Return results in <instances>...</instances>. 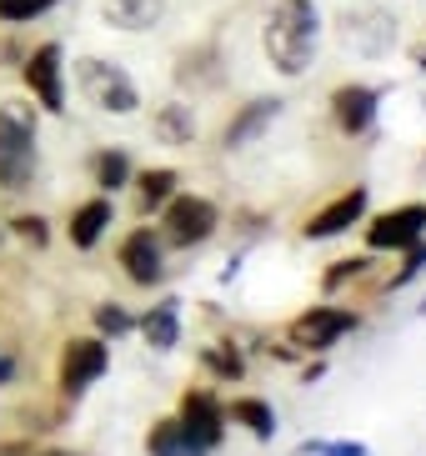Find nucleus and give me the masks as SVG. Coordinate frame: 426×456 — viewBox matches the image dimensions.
I'll use <instances>...</instances> for the list:
<instances>
[{"label": "nucleus", "instance_id": "obj_1", "mask_svg": "<svg viewBox=\"0 0 426 456\" xmlns=\"http://www.w3.org/2000/svg\"><path fill=\"white\" fill-rule=\"evenodd\" d=\"M316 30L321 15L311 0H281L266 20V55L281 76H301L316 55Z\"/></svg>", "mask_w": 426, "mask_h": 456}, {"label": "nucleus", "instance_id": "obj_2", "mask_svg": "<svg viewBox=\"0 0 426 456\" xmlns=\"http://www.w3.org/2000/svg\"><path fill=\"white\" fill-rule=\"evenodd\" d=\"M36 171V106L0 101V186L20 191Z\"/></svg>", "mask_w": 426, "mask_h": 456}, {"label": "nucleus", "instance_id": "obj_3", "mask_svg": "<svg viewBox=\"0 0 426 456\" xmlns=\"http://www.w3.org/2000/svg\"><path fill=\"white\" fill-rule=\"evenodd\" d=\"M80 91H86V101L91 106H101L106 116H131L135 106H141V95H135L131 76L120 66H111V61H80Z\"/></svg>", "mask_w": 426, "mask_h": 456}, {"label": "nucleus", "instance_id": "obj_4", "mask_svg": "<svg viewBox=\"0 0 426 456\" xmlns=\"http://www.w3.org/2000/svg\"><path fill=\"white\" fill-rule=\"evenodd\" d=\"M216 231V206L201 201V196H181V201H171V211H166V236H171L176 246H196L206 241Z\"/></svg>", "mask_w": 426, "mask_h": 456}, {"label": "nucleus", "instance_id": "obj_5", "mask_svg": "<svg viewBox=\"0 0 426 456\" xmlns=\"http://www.w3.org/2000/svg\"><path fill=\"white\" fill-rule=\"evenodd\" d=\"M422 226H426V206H401V211L376 216L366 241H372V251H397V246L422 241Z\"/></svg>", "mask_w": 426, "mask_h": 456}, {"label": "nucleus", "instance_id": "obj_6", "mask_svg": "<svg viewBox=\"0 0 426 456\" xmlns=\"http://www.w3.org/2000/svg\"><path fill=\"white\" fill-rule=\"evenodd\" d=\"M106 371V341H70L66 356H61V387L76 396V391H86L95 381V376Z\"/></svg>", "mask_w": 426, "mask_h": 456}, {"label": "nucleus", "instance_id": "obj_7", "mask_svg": "<svg viewBox=\"0 0 426 456\" xmlns=\"http://www.w3.org/2000/svg\"><path fill=\"white\" fill-rule=\"evenodd\" d=\"M26 86L40 95L45 110H66V86H61V45H40L26 66Z\"/></svg>", "mask_w": 426, "mask_h": 456}, {"label": "nucleus", "instance_id": "obj_8", "mask_svg": "<svg viewBox=\"0 0 426 456\" xmlns=\"http://www.w3.org/2000/svg\"><path fill=\"white\" fill-rule=\"evenodd\" d=\"M351 326H356V316L316 306V311H307V316H301V322L291 326V341H296V346H332L336 336H347Z\"/></svg>", "mask_w": 426, "mask_h": 456}, {"label": "nucleus", "instance_id": "obj_9", "mask_svg": "<svg viewBox=\"0 0 426 456\" xmlns=\"http://www.w3.org/2000/svg\"><path fill=\"white\" fill-rule=\"evenodd\" d=\"M120 266L131 271V281L141 286H156L160 281V241L156 231H135V236H126V246H120Z\"/></svg>", "mask_w": 426, "mask_h": 456}, {"label": "nucleus", "instance_id": "obj_10", "mask_svg": "<svg viewBox=\"0 0 426 456\" xmlns=\"http://www.w3.org/2000/svg\"><path fill=\"white\" fill-rule=\"evenodd\" d=\"M361 216H366V191H347L336 206H326V211H316L307 221V236L311 241H326V236H341L347 226H356Z\"/></svg>", "mask_w": 426, "mask_h": 456}, {"label": "nucleus", "instance_id": "obj_11", "mask_svg": "<svg viewBox=\"0 0 426 456\" xmlns=\"http://www.w3.org/2000/svg\"><path fill=\"white\" fill-rule=\"evenodd\" d=\"M181 427H186V436L206 452V446L221 442V406H216L206 391H191L186 406H181Z\"/></svg>", "mask_w": 426, "mask_h": 456}, {"label": "nucleus", "instance_id": "obj_12", "mask_svg": "<svg viewBox=\"0 0 426 456\" xmlns=\"http://www.w3.org/2000/svg\"><path fill=\"white\" fill-rule=\"evenodd\" d=\"M281 116V101H251V106L241 110L236 121L226 126V151H241V146H251L256 135L266 131L271 121Z\"/></svg>", "mask_w": 426, "mask_h": 456}, {"label": "nucleus", "instance_id": "obj_13", "mask_svg": "<svg viewBox=\"0 0 426 456\" xmlns=\"http://www.w3.org/2000/svg\"><path fill=\"white\" fill-rule=\"evenodd\" d=\"M372 116H376V91L372 86H347V91H336V121H341L347 135L366 131Z\"/></svg>", "mask_w": 426, "mask_h": 456}, {"label": "nucleus", "instance_id": "obj_14", "mask_svg": "<svg viewBox=\"0 0 426 456\" xmlns=\"http://www.w3.org/2000/svg\"><path fill=\"white\" fill-rule=\"evenodd\" d=\"M166 15V0H106V20L120 30H151Z\"/></svg>", "mask_w": 426, "mask_h": 456}, {"label": "nucleus", "instance_id": "obj_15", "mask_svg": "<svg viewBox=\"0 0 426 456\" xmlns=\"http://www.w3.org/2000/svg\"><path fill=\"white\" fill-rule=\"evenodd\" d=\"M106 226H111V206L106 201H86L76 216H70V241H76L80 251H91Z\"/></svg>", "mask_w": 426, "mask_h": 456}, {"label": "nucleus", "instance_id": "obj_16", "mask_svg": "<svg viewBox=\"0 0 426 456\" xmlns=\"http://www.w3.org/2000/svg\"><path fill=\"white\" fill-rule=\"evenodd\" d=\"M151 456H201V446L186 436V427L181 421H160L156 431H151Z\"/></svg>", "mask_w": 426, "mask_h": 456}, {"label": "nucleus", "instance_id": "obj_17", "mask_svg": "<svg viewBox=\"0 0 426 456\" xmlns=\"http://www.w3.org/2000/svg\"><path fill=\"white\" fill-rule=\"evenodd\" d=\"M156 135H166L171 146L196 141V116H191V106H160L156 110Z\"/></svg>", "mask_w": 426, "mask_h": 456}, {"label": "nucleus", "instance_id": "obj_18", "mask_svg": "<svg viewBox=\"0 0 426 456\" xmlns=\"http://www.w3.org/2000/svg\"><path fill=\"white\" fill-rule=\"evenodd\" d=\"M176 336H181V316H176V301H160V306L146 316V341H151L156 351H166V346H176Z\"/></svg>", "mask_w": 426, "mask_h": 456}, {"label": "nucleus", "instance_id": "obj_19", "mask_svg": "<svg viewBox=\"0 0 426 456\" xmlns=\"http://www.w3.org/2000/svg\"><path fill=\"white\" fill-rule=\"evenodd\" d=\"M236 421L241 427H251V436H261V442H271V431H276V411H271L266 402H256V396H241L236 406Z\"/></svg>", "mask_w": 426, "mask_h": 456}, {"label": "nucleus", "instance_id": "obj_20", "mask_svg": "<svg viewBox=\"0 0 426 456\" xmlns=\"http://www.w3.org/2000/svg\"><path fill=\"white\" fill-rule=\"evenodd\" d=\"M126 175H131V161L120 156V151H106L101 161H95V181L106 191H116V186H126Z\"/></svg>", "mask_w": 426, "mask_h": 456}, {"label": "nucleus", "instance_id": "obj_21", "mask_svg": "<svg viewBox=\"0 0 426 456\" xmlns=\"http://www.w3.org/2000/svg\"><path fill=\"white\" fill-rule=\"evenodd\" d=\"M171 191H176V171H146V175H141V201H146V206L166 201Z\"/></svg>", "mask_w": 426, "mask_h": 456}, {"label": "nucleus", "instance_id": "obj_22", "mask_svg": "<svg viewBox=\"0 0 426 456\" xmlns=\"http://www.w3.org/2000/svg\"><path fill=\"white\" fill-rule=\"evenodd\" d=\"M55 0H0V20H30V15H40V11H51Z\"/></svg>", "mask_w": 426, "mask_h": 456}, {"label": "nucleus", "instance_id": "obj_23", "mask_svg": "<svg viewBox=\"0 0 426 456\" xmlns=\"http://www.w3.org/2000/svg\"><path fill=\"white\" fill-rule=\"evenodd\" d=\"M311 456H366L361 442H307Z\"/></svg>", "mask_w": 426, "mask_h": 456}, {"label": "nucleus", "instance_id": "obj_24", "mask_svg": "<svg viewBox=\"0 0 426 456\" xmlns=\"http://www.w3.org/2000/svg\"><path fill=\"white\" fill-rule=\"evenodd\" d=\"M95 322H101V331H131V316H126V311H120V306H101V311H95Z\"/></svg>", "mask_w": 426, "mask_h": 456}, {"label": "nucleus", "instance_id": "obj_25", "mask_svg": "<svg viewBox=\"0 0 426 456\" xmlns=\"http://www.w3.org/2000/svg\"><path fill=\"white\" fill-rule=\"evenodd\" d=\"M206 362H211L216 366V376H226V381H236V376H241V356H226V351H206Z\"/></svg>", "mask_w": 426, "mask_h": 456}, {"label": "nucleus", "instance_id": "obj_26", "mask_svg": "<svg viewBox=\"0 0 426 456\" xmlns=\"http://www.w3.org/2000/svg\"><path fill=\"white\" fill-rule=\"evenodd\" d=\"M422 266H426V246H416V241H412V256H406V266L397 271V286H406V281H412V276H416Z\"/></svg>", "mask_w": 426, "mask_h": 456}, {"label": "nucleus", "instance_id": "obj_27", "mask_svg": "<svg viewBox=\"0 0 426 456\" xmlns=\"http://www.w3.org/2000/svg\"><path fill=\"white\" fill-rule=\"evenodd\" d=\"M15 231H20L26 241L45 246V221H40V216H20V221H15Z\"/></svg>", "mask_w": 426, "mask_h": 456}, {"label": "nucleus", "instance_id": "obj_28", "mask_svg": "<svg viewBox=\"0 0 426 456\" xmlns=\"http://www.w3.org/2000/svg\"><path fill=\"white\" fill-rule=\"evenodd\" d=\"M11 376H15V356H11V351H5V346H0V387H5Z\"/></svg>", "mask_w": 426, "mask_h": 456}, {"label": "nucleus", "instance_id": "obj_29", "mask_svg": "<svg viewBox=\"0 0 426 456\" xmlns=\"http://www.w3.org/2000/svg\"><path fill=\"white\" fill-rule=\"evenodd\" d=\"M45 456H70V452H45Z\"/></svg>", "mask_w": 426, "mask_h": 456}, {"label": "nucleus", "instance_id": "obj_30", "mask_svg": "<svg viewBox=\"0 0 426 456\" xmlns=\"http://www.w3.org/2000/svg\"><path fill=\"white\" fill-rule=\"evenodd\" d=\"M422 311H426V301H422Z\"/></svg>", "mask_w": 426, "mask_h": 456}]
</instances>
